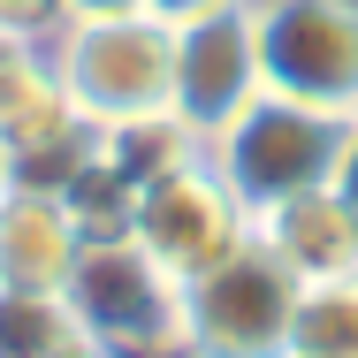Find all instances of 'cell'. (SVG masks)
Returning <instances> with one entry per match:
<instances>
[{
	"label": "cell",
	"mask_w": 358,
	"mask_h": 358,
	"mask_svg": "<svg viewBox=\"0 0 358 358\" xmlns=\"http://www.w3.org/2000/svg\"><path fill=\"white\" fill-rule=\"evenodd\" d=\"M130 236H138L176 282H191V275H206L214 259H229L236 244H252V214H244V199L214 176L206 145H191V152H176L168 168H152L138 183Z\"/></svg>",
	"instance_id": "5b68a950"
},
{
	"label": "cell",
	"mask_w": 358,
	"mask_h": 358,
	"mask_svg": "<svg viewBox=\"0 0 358 358\" xmlns=\"http://www.w3.org/2000/svg\"><path fill=\"white\" fill-rule=\"evenodd\" d=\"M267 92V54H259V15L221 8L199 23H176V122L191 130V145H214L252 99Z\"/></svg>",
	"instance_id": "52a82bcc"
},
{
	"label": "cell",
	"mask_w": 358,
	"mask_h": 358,
	"mask_svg": "<svg viewBox=\"0 0 358 358\" xmlns=\"http://www.w3.org/2000/svg\"><path fill=\"white\" fill-rule=\"evenodd\" d=\"M76 252H84V229L54 183L0 191V289H62Z\"/></svg>",
	"instance_id": "9c48e42d"
},
{
	"label": "cell",
	"mask_w": 358,
	"mask_h": 358,
	"mask_svg": "<svg viewBox=\"0 0 358 358\" xmlns=\"http://www.w3.org/2000/svg\"><path fill=\"white\" fill-rule=\"evenodd\" d=\"M297 275L275 252L236 244L206 275L183 282V320H176V358H289V320H297Z\"/></svg>",
	"instance_id": "3957f363"
},
{
	"label": "cell",
	"mask_w": 358,
	"mask_h": 358,
	"mask_svg": "<svg viewBox=\"0 0 358 358\" xmlns=\"http://www.w3.org/2000/svg\"><path fill=\"white\" fill-rule=\"evenodd\" d=\"M160 23H199V15H221V8H244V0H145Z\"/></svg>",
	"instance_id": "9a60e30c"
},
{
	"label": "cell",
	"mask_w": 358,
	"mask_h": 358,
	"mask_svg": "<svg viewBox=\"0 0 358 358\" xmlns=\"http://www.w3.org/2000/svg\"><path fill=\"white\" fill-rule=\"evenodd\" d=\"M145 0H69V15H130Z\"/></svg>",
	"instance_id": "2e32d148"
},
{
	"label": "cell",
	"mask_w": 358,
	"mask_h": 358,
	"mask_svg": "<svg viewBox=\"0 0 358 358\" xmlns=\"http://www.w3.org/2000/svg\"><path fill=\"white\" fill-rule=\"evenodd\" d=\"M336 145H343V115L336 107H313V99H289V92H259L214 145V176L244 199V214L275 206V199H297L313 183L336 176Z\"/></svg>",
	"instance_id": "277c9868"
},
{
	"label": "cell",
	"mask_w": 358,
	"mask_h": 358,
	"mask_svg": "<svg viewBox=\"0 0 358 358\" xmlns=\"http://www.w3.org/2000/svg\"><path fill=\"white\" fill-rule=\"evenodd\" d=\"M252 244L275 252L297 282H336L358 275V206L336 183H313L297 199H275L252 214Z\"/></svg>",
	"instance_id": "ba28073f"
},
{
	"label": "cell",
	"mask_w": 358,
	"mask_h": 358,
	"mask_svg": "<svg viewBox=\"0 0 358 358\" xmlns=\"http://www.w3.org/2000/svg\"><path fill=\"white\" fill-rule=\"evenodd\" d=\"M289 358H358V275L297 289L289 320Z\"/></svg>",
	"instance_id": "30bf717a"
},
{
	"label": "cell",
	"mask_w": 358,
	"mask_h": 358,
	"mask_svg": "<svg viewBox=\"0 0 358 358\" xmlns=\"http://www.w3.org/2000/svg\"><path fill=\"white\" fill-rule=\"evenodd\" d=\"M76 343L62 289H0V358H54Z\"/></svg>",
	"instance_id": "8fae6325"
},
{
	"label": "cell",
	"mask_w": 358,
	"mask_h": 358,
	"mask_svg": "<svg viewBox=\"0 0 358 358\" xmlns=\"http://www.w3.org/2000/svg\"><path fill=\"white\" fill-rule=\"evenodd\" d=\"M267 92L358 115V0H252Z\"/></svg>",
	"instance_id": "8992f818"
},
{
	"label": "cell",
	"mask_w": 358,
	"mask_h": 358,
	"mask_svg": "<svg viewBox=\"0 0 358 358\" xmlns=\"http://www.w3.org/2000/svg\"><path fill=\"white\" fill-rule=\"evenodd\" d=\"M76 336L107 343L122 358H176V320H183V282L145 252L138 236H84L69 282H62Z\"/></svg>",
	"instance_id": "7a4b0ae2"
},
{
	"label": "cell",
	"mask_w": 358,
	"mask_h": 358,
	"mask_svg": "<svg viewBox=\"0 0 358 358\" xmlns=\"http://www.w3.org/2000/svg\"><path fill=\"white\" fill-rule=\"evenodd\" d=\"M54 358H122V351H107V343H92V336H76V343H62Z\"/></svg>",
	"instance_id": "e0dca14e"
},
{
	"label": "cell",
	"mask_w": 358,
	"mask_h": 358,
	"mask_svg": "<svg viewBox=\"0 0 358 358\" xmlns=\"http://www.w3.org/2000/svg\"><path fill=\"white\" fill-rule=\"evenodd\" d=\"M0 23H15V31H38V38H54V31L69 23V0H0Z\"/></svg>",
	"instance_id": "4fadbf2b"
},
{
	"label": "cell",
	"mask_w": 358,
	"mask_h": 358,
	"mask_svg": "<svg viewBox=\"0 0 358 358\" xmlns=\"http://www.w3.org/2000/svg\"><path fill=\"white\" fill-rule=\"evenodd\" d=\"M15 183V160H8V138H0V191Z\"/></svg>",
	"instance_id": "ac0fdd59"
},
{
	"label": "cell",
	"mask_w": 358,
	"mask_h": 358,
	"mask_svg": "<svg viewBox=\"0 0 358 358\" xmlns=\"http://www.w3.org/2000/svg\"><path fill=\"white\" fill-rule=\"evenodd\" d=\"M46 54H54V76L92 130L152 122V115L176 107V23H160L152 8L69 15L46 38Z\"/></svg>",
	"instance_id": "6da1fadb"
},
{
	"label": "cell",
	"mask_w": 358,
	"mask_h": 358,
	"mask_svg": "<svg viewBox=\"0 0 358 358\" xmlns=\"http://www.w3.org/2000/svg\"><path fill=\"white\" fill-rule=\"evenodd\" d=\"M46 76H54V54H46V38H38V31H15V23H0V115H8L15 99H31Z\"/></svg>",
	"instance_id": "7c38bea8"
},
{
	"label": "cell",
	"mask_w": 358,
	"mask_h": 358,
	"mask_svg": "<svg viewBox=\"0 0 358 358\" xmlns=\"http://www.w3.org/2000/svg\"><path fill=\"white\" fill-rule=\"evenodd\" d=\"M328 183L358 206V115H343V145H336V176H328Z\"/></svg>",
	"instance_id": "5bb4252c"
}]
</instances>
